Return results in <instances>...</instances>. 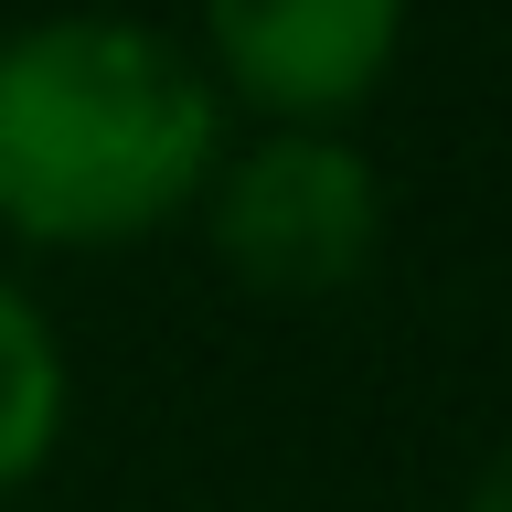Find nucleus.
I'll return each instance as SVG.
<instances>
[{"instance_id":"1","label":"nucleus","mask_w":512,"mask_h":512,"mask_svg":"<svg viewBox=\"0 0 512 512\" xmlns=\"http://www.w3.org/2000/svg\"><path fill=\"white\" fill-rule=\"evenodd\" d=\"M224 86L139 11H43L0 32V224L22 246H139L203 203Z\"/></svg>"},{"instance_id":"2","label":"nucleus","mask_w":512,"mask_h":512,"mask_svg":"<svg viewBox=\"0 0 512 512\" xmlns=\"http://www.w3.org/2000/svg\"><path fill=\"white\" fill-rule=\"evenodd\" d=\"M192 214L214 267L256 299H331L384 246V182L342 128H256L246 150L224 139Z\"/></svg>"},{"instance_id":"3","label":"nucleus","mask_w":512,"mask_h":512,"mask_svg":"<svg viewBox=\"0 0 512 512\" xmlns=\"http://www.w3.org/2000/svg\"><path fill=\"white\" fill-rule=\"evenodd\" d=\"M406 0H203V75L267 128H331L395 75Z\"/></svg>"},{"instance_id":"4","label":"nucleus","mask_w":512,"mask_h":512,"mask_svg":"<svg viewBox=\"0 0 512 512\" xmlns=\"http://www.w3.org/2000/svg\"><path fill=\"white\" fill-rule=\"evenodd\" d=\"M64 406H75V374L54 320L22 278H0V502L43 480V459L64 448Z\"/></svg>"},{"instance_id":"5","label":"nucleus","mask_w":512,"mask_h":512,"mask_svg":"<svg viewBox=\"0 0 512 512\" xmlns=\"http://www.w3.org/2000/svg\"><path fill=\"white\" fill-rule=\"evenodd\" d=\"M459 512H512V438L491 448V459H480V480L459 491Z\"/></svg>"}]
</instances>
